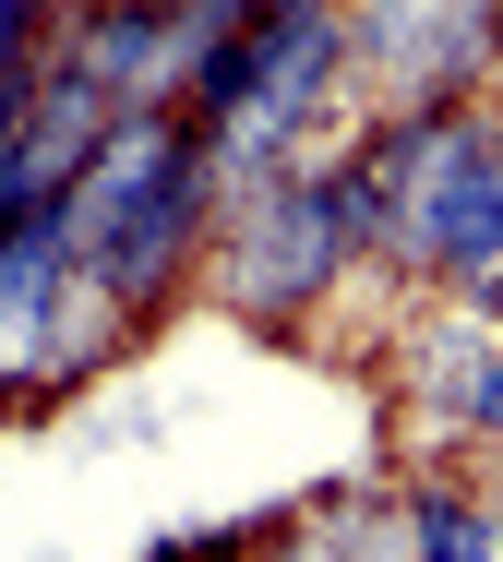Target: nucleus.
<instances>
[{"mask_svg":"<svg viewBox=\"0 0 503 562\" xmlns=\"http://www.w3.org/2000/svg\"><path fill=\"white\" fill-rule=\"evenodd\" d=\"M395 551L480 562L492 551V491H468V479H407V491H395Z\"/></svg>","mask_w":503,"mask_h":562,"instance_id":"7ed1b4c3","label":"nucleus"},{"mask_svg":"<svg viewBox=\"0 0 503 562\" xmlns=\"http://www.w3.org/2000/svg\"><path fill=\"white\" fill-rule=\"evenodd\" d=\"M503 72V0H348V97L372 120L456 109Z\"/></svg>","mask_w":503,"mask_h":562,"instance_id":"f03ea898","label":"nucleus"},{"mask_svg":"<svg viewBox=\"0 0 503 562\" xmlns=\"http://www.w3.org/2000/svg\"><path fill=\"white\" fill-rule=\"evenodd\" d=\"M360 263V216H348V144L300 156V168H264L228 192V216L204 239V276L241 324H312Z\"/></svg>","mask_w":503,"mask_h":562,"instance_id":"f257e3e1","label":"nucleus"}]
</instances>
